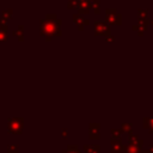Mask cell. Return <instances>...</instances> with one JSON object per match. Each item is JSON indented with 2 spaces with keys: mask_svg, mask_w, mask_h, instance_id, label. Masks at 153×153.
<instances>
[{
  "mask_svg": "<svg viewBox=\"0 0 153 153\" xmlns=\"http://www.w3.org/2000/svg\"><path fill=\"white\" fill-rule=\"evenodd\" d=\"M105 13H106L105 19H106V23H108V24L121 25V14H118L115 8H111V10L108 8Z\"/></svg>",
  "mask_w": 153,
  "mask_h": 153,
  "instance_id": "cell-4",
  "label": "cell"
},
{
  "mask_svg": "<svg viewBox=\"0 0 153 153\" xmlns=\"http://www.w3.org/2000/svg\"><path fill=\"white\" fill-rule=\"evenodd\" d=\"M147 153H153V145L149 147V151H147Z\"/></svg>",
  "mask_w": 153,
  "mask_h": 153,
  "instance_id": "cell-20",
  "label": "cell"
},
{
  "mask_svg": "<svg viewBox=\"0 0 153 153\" xmlns=\"http://www.w3.org/2000/svg\"><path fill=\"white\" fill-rule=\"evenodd\" d=\"M60 24L61 22L54 14H48L44 20H41V35L45 37V39H50L53 36H60Z\"/></svg>",
  "mask_w": 153,
  "mask_h": 153,
  "instance_id": "cell-1",
  "label": "cell"
},
{
  "mask_svg": "<svg viewBox=\"0 0 153 153\" xmlns=\"http://www.w3.org/2000/svg\"><path fill=\"white\" fill-rule=\"evenodd\" d=\"M141 153H147V151H141Z\"/></svg>",
  "mask_w": 153,
  "mask_h": 153,
  "instance_id": "cell-21",
  "label": "cell"
},
{
  "mask_svg": "<svg viewBox=\"0 0 153 153\" xmlns=\"http://www.w3.org/2000/svg\"><path fill=\"white\" fill-rule=\"evenodd\" d=\"M122 131H127V133L131 134V126L128 123H123L122 124Z\"/></svg>",
  "mask_w": 153,
  "mask_h": 153,
  "instance_id": "cell-18",
  "label": "cell"
},
{
  "mask_svg": "<svg viewBox=\"0 0 153 153\" xmlns=\"http://www.w3.org/2000/svg\"><path fill=\"white\" fill-rule=\"evenodd\" d=\"M76 5H78V8H79V12L81 13V16L85 14V13H87L90 11V8H91L88 0H78Z\"/></svg>",
  "mask_w": 153,
  "mask_h": 153,
  "instance_id": "cell-8",
  "label": "cell"
},
{
  "mask_svg": "<svg viewBox=\"0 0 153 153\" xmlns=\"http://www.w3.org/2000/svg\"><path fill=\"white\" fill-rule=\"evenodd\" d=\"M18 151H19V147L16 145H10L8 147H7V153H18Z\"/></svg>",
  "mask_w": 153,
  "mask_h": 153,
  "instance_id": "cell-16",
  "label": "cell"
},
{
  "mask_svg": "<svg viewBox=\"0 0 153 153\" xmlns=\"http://www.w3.org/2000/svg\"><path fill=\"white\" fill-rule=\"evenodd\" d=\"M96 35H103V36H110V26L105 22H96L94 23Z\"/></svg>",
  "mask_w": 153,
  "mask_h": 153,
  "instance_id": "cell-5",
  "label": "cell"
},
{
  "mask_svg": "<svg viewBox=\"0 0 153 153\" xmlns=\"http://www.w3.org/2000/svg\"><path fill=\"white\" fill-rule=\"evenodd\" d=\"M7 39V25L0 20V41Z\"/></svg>",
  "mask_w": 153,
  "mask_h": 153,
  "instance_id": "cell-11",
  "label": "cell"
},
{
  "mask_svg": "<svg viewBox=\"0 0 153 153\" xmlns=\"http://www.w3.org/2000/svg\"><path fill=\"white\" fill-rule=\"evenodd\" d=\"M82 149L85 153H100V147L99 146H94V145H84Z\"/></svg>",
  "mask_w": 153,
  "mask_h": 153,
  "instance_id": "cell-10",
  "label": "cell"
},
{
  "mask_svg": "<svg viewBox=\"0 0 153 153\" xmlns=\"http://www.w3.org/2000/svg\"><path fill=\"white\" fill-rule=\"evenodd\" d=\"M128 142H129V145L126 146V153H141V147H142L143 140L139 139L136 135H134L131 133L128 136Z\"/></svg>",
  "mask_w": 153,
  "mask_h": 153,
  "instance_id": "cell-2",
  "label": "cell"
},
{
  "mask_svg": "<svg viewBox=\"0 0 153 153\" xmlns=\"http://www.w3.org/2000/svg\"><path fill=\"white\" fill-rule=\"evenodd\" d=\"M90 1V6L93 8V11L96 13L99 12V0H88Z\"/></svg>",
  "mask_w": 153,
  "mask_h": 153,
  "instance_id": "cell-14",
  "label": "cell"
},
{
  "mask_svg": "<svg viewBox=\"0 0 153 153\" xmlns=\"http://www.w3.org/2000/svg\"><path fill=\"white\" fill-rule=\"evenodd\" d=\"M62 153H81L80 151H79V148H78V146L76 145H69L65 151H62Z\"/></svg>",
  "mask_w": 153,
  "mask_h": 153,
  "instance_id": "cell-13",
  "label": "cell"
},
{
  "mask_svg": "<svg viewBox=\"0 0 153 153\" xmlns=\"http://www.w3.org/2000/svg\"><path fill=\"white\" fill-rule=\"evenodd\" d=\"M23 120L19 117H14V118H10L8 120V124L7 128L11 133L13 134H20L23 130Z\"/></svg>",
  "mask_w": 153,
  "mask_h": 153,
  "instance_id": "cell-3",
  "label": "cell"
},
{
  "mask_svg": "<svg viewBox=\"0 0 153 153\" xmlns=\"http://www.w3.org/2000/svg\"><path fill=\"white\" fill-rule=\"evenodd\" d=\"M151 23H152V25H153V20H152V22H151Z\"/></svg>",
  "mask_w": 153,
  "mask_h": 153,
  "instance_id": "cell-22",
  "label": "cell"
},
{
  "mask_svg": "<svg viewBox=\"0 0 153 153\" xmlns=\"http://www.w3.org/2000/svg\"><path fill=\"white\" fill-rule=\"evenodd\" d=\"M111 152L112 153H126V146L122 145L121 139H114L111 137Z\"/></svg>",
  "mask_w": 153,
  "mask_h": 153,
  "instance_id": "cell-6",
  "label": "cell"
},
{
  "mask_svg": "<svg viewBox=\"0 0 153 153\" xmlns=\"http://www.w3.org/2000/svg\"><path fill=\"white\" fill-rule=\"evenodd\" d=\"M73 22H74L75 25H78L79 30H82L84 26L88 24V20H86L81 14H74L73 16Z\"/></svg>",
  "mask_w": 153,
  "mask_h": 153,
  "instance_id": "cell-7",
  "label": "cell"
},
{
  "mask_svg": "<svg viewBox=\"0 0 153 153\" xmlns=\"http://www.w3.org/2000/svg\"><path fill=\"white\" fill-rule=\"evenodd\" d=\"M22 32H23V26H19V27H18V30H17L16 32H13V35H14V36H17L19 41H22V39H23V35H22Z\"/></svg>",
  "mask_w": 153,
  "mask_h": 153,
  "instance_id": "cell-17",
  "label": "cell"
},
{
  "mask_svg": "<svg viewBox=\"0 0 153 153\" xmlns=\"http://www.w3.org/2000/svg\"><path fill=\"white\" fill-rule=\"evenodd\" d=\"M61 133H63V135H62V136H63V139H67V137H68V134H67V133H68V130H67V129H62V130H61Z\"/></svg>",
  "mask_w": 153,
  "mask_h": 153,
  "instance_id": "cell-19",
  "label": "cell"
},
{
  "mask_svg": "<svg viewBox=\"0 0 153 153\" xmlns=\"http://www.w3.org/2000/svg\"><path fill=\"white\" fill-rule=\"evenodd\" d=\"M2 18H4L5 22H6L7 19H11V18H12V10L4 11V12H2Z\"/></svg>",
  "mask_w": 153,
  "mask_h": 153,
  "instance_id": "cell-15",
  "label": "cell"
},
{
  "mask_svg": "<svg viewBox=\"0 0 153 153\" xmlns=\"http://www.w3.org/2000/svg\"><path fill=\"white\" fill-rule=\"evenodd\" d=\"M88 133H90V139H98L99 137V124L98 123H91L88 127Z\"/></svg>",
  "mask_w": 153,
  "mask_h": 153,
  "instance_id": "cell-9",
  "label": "cell"
},
{
  "mask_svg": "<svg viewBox=\"0 0 153 153\" xmlns=\"http://www.w3.org/2000/svg\"><path fill=\"white\" fill-rule=\"evenodd\" d=\"M143 127L149 129L153 133V117H145L143 118Z\"/></svg>",
  "mask_w": 153,
  "mask_h": 153,
  "instance_id": "cell-12",
  "label": "cell"
}]
</instances>
